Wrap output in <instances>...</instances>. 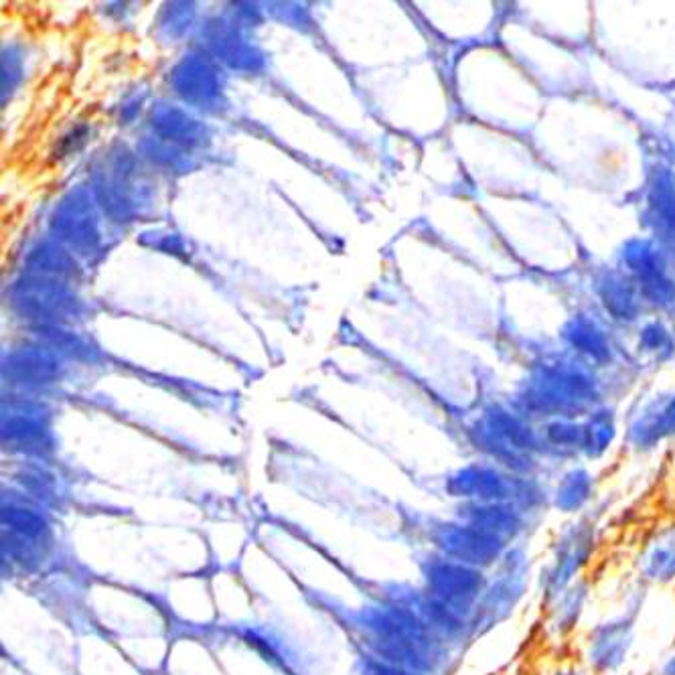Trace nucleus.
Here are the masks:
<instances>
[{
	"label": "nucleus",
	"mask_w": 675,
	"mask_h": 675,
	"mask_svg": "<svg viewBox=\"0 0 675 675\" xmlns=\"http://www.w3.org/2000/svg\"><path fill=\"white\" fill-rule=\"evenodd\" d=\"M5 523L9 525L11 530H15L21 538H29V540H39L47 534V523L41 515L29 511V509H21V507H9L3 513Z\"/></svg>",
	"instance_id": "f257e3e1"
}]
</instances>
